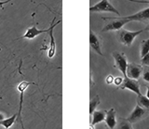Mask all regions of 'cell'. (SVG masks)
<instances>
[{"mask_svg": "<svg viewBox=\"0 0 149 129\" xmlns=\"http://www.w3.org/2000/svg\"><path fill=\"white\" fill-rule=\"evenodd\" d=\"M123 82V78L122 77H116L114 79V84L116 87H119Z\"/></svg>", "mask_w": 149, "mask_h": 129, "instance_id": "7402d4cb", "label": "cell"}, {"mask_svg": "<svg viewBox=\"0 0 149 129\" xmlns=\"http://www.w3.org/2000/svg\"><path fill=\"white\" fill-rule=\"evenodd\" d=\"M119 89H127L133 92L134 94H136L137 95H141V90H140V83L139 81L136 80H132V79H130L128 76H126L123 78V82L119 87Z\"/></svg>", "mask_w": 149, "mask_h": 129, "instance_id": "52a82bcc", "label": "cell"}, {"mask_svg": "<svg viewBox=\"0 0 149 129\" xmlns=\"http://www.w3.org/2000/svg\"><path fill=\"white\" fill-rule=\"evenodd\" d=\"M105 129H109L108 127H107V126H105Z\"/></svg>", "mask_w": 149, "mask_h": 129, "instance_id": "f1b7e54d", "label": "cell"}, {"mask_svg": "<svg viewBox=\"0 0 149 129\" xmlns=\"http://www.w3.org/2000/svg\"><path fill=\"white\" fill-rule=\"evenodd\" d=\"M130 2H136L141 4H149V0H129Z\"/></svg>", "mask_w": 149, "mask_h": 129, "instance_id": "cb8c5ba5", "label": "cell"}, {"mask_svg": "<svg viewBox=\"0 0 149 129\" xmlns=\"http://www.w3.org/2000/svg\"><path fill=\"white\" fill-rule=\"evenodd\" d=\"M142 77L143 80L146 82H149V67H144L143 69V73H142Z\"/></svg>", "mask_w": 149, "mask_h": 129, "instance_id": "ffe728a7", "label": "cell"}, {"mask_svg": "<svg viewBox=\"0 0 149 129\" xmlns=\"http://www.w3.org/2000/svg\"><path fill=\"white\" fill-rule=\"evenodd\" d=\"M106 112L107 110L104 109H101V110H95L94 112L92 113V115L91 116V124L92 125H96V124L100 123L102 122H104L105 120V116H106Z\"/></svg>", "mask_w": 149, "mask_h": 129, "instance_id": "5bb4252c", "label": "cell"}, {"mask_svg": "<svg viewBox=\"0 0 149 129\" xmlns=\"http://www.w3.org/2000/svg\"><path fill=\"white\" fill-rule=\"evenodd\" d=\"M143 69V67L141 66V64H136V63H130V64H128L126 74H127V76L130 78V79L138 81L139 78L142 76Z\"/></svg>", "mask_w": 149, "mask_h": 129, "instance_id": "ba28073f", "label": "cell"}, {"mask_svg": "<svg viewBox=\"0 0 149 129\" xmlns=\"http://www.w3.org/2000/svg\"><path fill=\"white\" fill-rule=\"evenodd\" d=\"M90 46L97 54L101 55V56L104 55L102 52V41L100 36L95 34L92 30L90 31Z\"/></svg>", "mask_w": 149, "mask_h": 129, "instance_id": "30bf717a", "label": "cell"}, {"mask_svg": "<svg viewBox=\"0 0 149 129\" xmlns=\"http://www.w3.org/2000/svg\"><path fill=\"white\" fill-rule=\"evenodd\" d=\"M143 31V29L139 31H129L126 29H120L118 33V38L120 43L127 46V47H130L134 39H136V36H138Z\"/></svg>", "mask_w": 149, "mask_h": 129, "instance_id": "7a4b0ae2", "label": "cell"}, {"mask_svg": "<svg viewBox=\"0 0 149 129\" xmlns=\"http://www.w3.org/2000/svg\"><path fill=\"white\" fill-rule=\"evenodd\" d=\"M90 129H95V128H94V125H92V124H91V125H90Z\"/></svg>", "mask_w": 149, "mask_h": 129, "instance_id": "83f0119b", "label": "cell"}, {"mask_svg": "<svg viewBox=\"0 0 149 129\" xmlns=\"http://www.w3.org/2000/svg\"><path fill=\"white\" fill-rule=\"evenodd\" d=\"M30 84H35L33 82L30 81H21L20 83L18 84L17 86V90L20 92V104H19V111L17 112L18 114V117H17V122H20L22 124V128L24 129V126H23V123H22V102H23V94L24 92L26 91V89L28 87L30 86Z\"/></svg>", "mask_w": 149, "mask_h": 129, "instance_id": "8992f818", "label": "cell"}, {"mask_svg": "<svg viewBox=\"0 0 149 129\" xmlns=\"http://www.w3.org/2000/svg\"><path fill=\"white\" fill-rule=\"evenodd\" d=\"M100 103H101V99H100V96L98 95H95L92 99H91L90 101V115L91 116L92 115V113L95 111L96 108L100 105Z\"/></svg>", "mask_w": 149, "mask_h": 129, "instance_id": "ac0fdd59", "label": "cell"}, {"mask_svg": "<svg viewBox=\"0 0 149 129\" xmlns=\"http://www.w3.org/2000/svg\"><path fill=\"white\" fill-rule=\"evenodd\" d=\"M116 112L114 108H111L109 110H107L104 122L106 123V126L109 129H115V127L116 125V123H118L116 122Z\"/></svg>", "mask_w": 149, "mask_h": 129, "instance_id": "4fadbf2b", "label": "cell"}, {"mask_svg": "<svg viewBox=\"0 0 149 129\" xmlns=\"http://www.w3.org/2000/svg\"><path fill=\"white\" fill-rule=\"evenodd\" d=\"M147 116H149V110L142 108L141 106H139L137 104L127 119L129 120V122H130L132 123H136L140 121H142V120L146 119Z\"/></svg>", "mask_w": 149, "mask_h": 129, "instance_id": "5b68a950", "label": "cell"}, {"mask_svg": "<svg viewBox=\"0 0 149 129\" xmlns=\"http://www.w3.org/2000/svg\"><path fill=\"white\" fill-rule=\"evenodd\" d=\"M114 58V67L122 73L124 75V77L127 76L126 74V71H127V67H128V60H127V56L124 53H120V52H114L112 53Z\"/></svg>", "mask_w": 149, "mask_h": 129, "instance_id": "277c9868", "label": "cell"}, {"mask_svg": "<svg viewBox=\"0 0 149 129\" xmlns=\"http://www.w3.org/2000/svg\"><path fill=\"white\" fill-rule=\"evenodd\" d=\"M17 117H18V114L15 113V114H13L12 116H10L9 118L0 120V125L4 126L5 129H9V128H10L13 125L14 123H16Z\"/></svg>", "mask_w": 149, "mask_h": 129, "instance_id": "9a60e30c", "label": "cell"}, {"mask_svg": "<svg viewBox=\"0 0 149 129\" xmlns=\"http://www.w3.org/2000/svg\"><path fill=\"white\" fill-rule=\"evenodd\" d=\"M56 19V17H54L53 21L51 22V28L49 31V38H50V41H49V48L47 50V54H48V57L49 58H53L55 56V53H56V43H55V39H54V36H53V29L54 27L59 25L62 21H58L57 22H54Z\"/></svg>", "mask_w": 149, "mask_h": 129, "instance_id": "9c48e42d", "label": "cell"}, {"mask_svg": "<svg viewBox=\"0 0 149 129\" xmlns=\"http://www.w3.org/2000/svg\"><path fill=\"white\" fill-rule=\"evenodd\" d=\"M137 104L141 106L142 108L149 110V99L143 95H137Z\"/></svg>", "mask_w": 149, "mask_h": 129, "instance_id": "e0dca14e", "label": "cell"}, {"mask_svg": "<svg viewBox=\"0 0 149 129\" xmlns=\"http://www.w3.org/2000/svg\"><path fill=\"white\" fill-rule=\"evenodd\" d=\"M143 31H149V22H148V25H146V28L143 29Z\"/></svg>", "mask_w": 149, "mask_h": 129, "instance_id": "4316f807", "label": "cell"}, {"mask_svg": "<svg viewBox=\"0 0 149 129\" xmlns=\"http://www.w3.org/2000/svg\"><path fill=\"white\" fill-rule=\"evenodd\" d=\"M115 129H133L132 123L129 122L127 118H118V121L116 123Z\"/></svg>", "mask_w": 149, "mask_h": 129, "instance_id": "2e32d148", "label": "cell"}, {"mask_svg": "<svg viewBox=\"0 0 149 129\" xmlns=\"http://www.w3.org/2000/svg\"><path fill=\"white\" fill-rule=\"evenodd\" d=\"M146 87V96L149 99V84H147Z\"/></svg>", "mask_w": 149, "mask_h": 129, "instance_id": "484cf974", "label": "cell"}, {"mask_svg": "<svg viewBox=\"0 0 149 129\" xmlns=\"http://www.w3.org/2000/svg\"><path fill=\"white\" fill-rule=\"evenodd\" d=\"M91 12H112L116 15H120L119 11L109 2V0H101L95 5L90 8Z\"/></svg>", "mask_w": 149, "mask_h": 129, "instance_id": "3957f363", "label": "cell"}, {"mask_svg": "<svg viewBox=\"0 0 149 129\" xmlns=\"http://www.w3.org/2000/svg\"><path fill=\"white\" fill-rule=\"evenodd\" d=\"M127 18L130 22L137 21L142 22H149V8H143V11H140L135 13V14L127 16Z\"/></svg>", "mask_w": 149, "mask_h": 129, "instance_id": "7c38bea8", "label": "cell"}, {"mask_svg": "<svg viewBox=\"0 0 149 129\" xmlns=\"http://www.w3.org/2000/svg\"><path fill=\"white\" fill-rule=\"evenodd\" d=\"M114 79H115V77H113L112 75H108L106 78H105V82H106V84H113L114 83Z\"/></svg>", "mask_w": 149, "mask_h": 129, "instance_id": "603a6c76", "label": "cell"}, {"mask_svg": "<svg viewBox=\"0 0 149 129\" xmlns=\"http://www.w3.org/2000/svg\"><path fill=\"white\" fill-rule=\"evenodd\" d=\"M11 1H13V0H5V1H0V7H3L5 4H8Z\"/></svg>", "mask_w": 149, "mask_h": 129, "instance_id": "d4e9b609", "label": "cell"}, {"mask_svg": "<svg viewBox=\"0 0 149 129\" xmlns=\"http://www.w3.org/2000/svg\"><path fill=\"white\" fill-rule=\"evenodd\" d=\"M51 28V25L49 27V28L47 29H44V30H39L37 29L36 27V25H34L32 27L30 28H28L25 32V34L22 36L21 38H18L17 39H34L35 38H36L37 36H39L43 33H49V31L50 30Z\"/></svg>", "mask_w": 149, "mask_h": 129, "instance_id": "8fae6325", "label": "cell"}, {"mask_svg": "<svg viewBox=\"0 0 149 129\" xmlns=\"http://www.w3.org/2000/svg\"><path fill=\"white\" fill-rule=\"evenodd\" d=\"M149 53V38L144 39L141 42V50H140V56L143 58L144 55H146Z\"/></svg>", "mask_w": 149, "mask_h": 129, "instance_id": "d6986e66", "label": "cell"}, {"mask_svg": "<svg viewBox=\"0 0 149 129\" xmlns=\"http://www.w3.org/2000/svg\"><path fill=\"white\" fill-rule=\"evenodd\" d=\"M141 63L143 67H149V53L144 55L143 58H141Z\"/></svg>", "mask_w": 149, "mask_h": 129, "instance_id": "44dd1931", "label": "cell"}, {"mask_svg": "<svg viewBox=\"0 0 149 129\" xmlns=\"http://www.w3.org/2000/svg\"><path fill=\"white\" fill-rule=\"evenodd\" d=\"M102 20L104 21H109L105 26L102 28V32H109V31H119L120 29H122V27L127 25L128 22L130 21L126 17H118V18H107L104 17L102 18Z\"/></svg>", "mask_w": 149, "mask_h": 129, "instance_id": "6da1fadb", "label": "cell"}]
</instances>
